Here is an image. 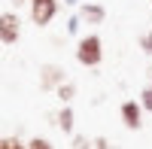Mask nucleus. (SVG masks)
I'll return each mask as SVG.
<instances>
[{
	"mask_svg": "<svg viewBox=\"0 0 152 149\" xmlns=\"http://www.w3.org/2000/svg\"><path fill=\"white\" fill-rule=\"evenodd\" d=\"M76 15L82 18V24H104V21H107V9H104V3L88 0V3H79Z\"/></svg>",
	"mask_w": 152,
	"mask_h": 149,
	"instance_id": "6",
	"label": "nucleus"
},
{
	"mask_svg": "<svg viewBox=\"0 0 152 149\" xmlns=\"http://www.w3.org/2000/svg\"><path fill=\"white\" fill-rule=\"evenodd\" d=\"M28 149H55V146L49 143L46 137H34V140H28Z\"/></svg>",
	"mask_w": 152,
	"mask_h": 149,
	"instance_id": "12",
	"label": "nucleus"
},
{
	"mask_svg": "<svg viewBox=\"0 0 152 149\" xmlns=\"http://www.w3.org/2000/svg\"><path fill=\"white\" fill-rule=\"evenodd\" d=\"M73 122H76V116H73V107H70V104H64V107L58 110V116H55V125H58L61 131H64V134H70V131H73Z\"/></svg>",
	"mask_w": 152,
	"mask_h": 149,
	"instance_id": "7",
	"label": "nucleus"
},
{
	"mask_svg": "<svg viewBox=\"0 0 152 149\" xmlns=\"http://www.w3.org/2000/svg\"><path fill=\"white\" fill-rule=\"evenodd\" d=\"M0 149H28V143H21L18 137H0Z\"/></svg>",
	"mask_w": 152,
	"mask_h": 149,
	"instance_id": "10",
	"label": "nucleus"
},
{
	"mask_svg": "<svg viewBox=\"0 0 152 149\" xmlns=\"http://www.w3.org/2000/svg\"><path fill=\"white\" fill-rule=\"evenodd\" d=\"M149 6H152V0H149Z\"/></svg>",
	"mask_w": 152,
	"mask_h": 149,
	"instance_id": "19",
	"label": "nucleus"
},
{
	"mask_svg": "<svg viewBox=\"0 0 152 149\" xmlns=\"http://www.w3.org/2000/svg\"><path fill=\"white\" fill-rule=\"evenodd\" d=\"M76 61L82 67H97L104 61V40H100V34L91 31V34L79 37V43H76Z\"/></svg>",
	"mask_w": 152,
	"mask_h": 149,
	"instance_id": "1",
	"label": "nucleus"
},
{
	"mask_svg": "<svg viewBox=\"0 0 152 149\" xmlns=\"http://www.w3.org/2000/svg\"><path fill=\"white\" fill-rule=\"evenodd\" d=\"M64 3H67V6H79V0H64Z\"/></svg>",
	"mask_w": 152,
	"mask_h": 149,
	"instance_id": "17",
	"label": "nucleus"
},
{
	"mask_svg": "<svg viewBox=\"0 0 152 149\" xmlns=\"http://www.w3.org/2000/svg\"><path fill=\"white\" fill-rule=\"evenodd\" d=\"M70 149H94V140L85 137V134H76V137L70 140Z\"/></svg>",
	"mask_w": 152,
	"mask_h": 149,
	"instance_id": "9",
	"label": "nucleus"
},
{
	"mask_svg": "<svg viewBox=\"0 0 152 149\" xmlns=\"http://www.w3.org/2000/svg\"><path fill=\"white\" fill-rule=\"evenodd\" d=\"M149 76H152V70H149Z\"/></svg>",
	"mask_w": 152,
	"mask_h": 149,
	"instance_id": "18",
	"label": "nucleus"
},
{
	"mask_svg": "<svg viewBox=\"0 0 152 149\" xmlns=\"http://www.w3.org/2000/svg\"><path fill=\"white\" fill-rule=\"evenodd\" d=\"M94 149H113V143L107 137H94Z\"/></svg>",
	"mask_w": 152,
	"mask_h": 149,
	"instance_id": "15",
	"label": "nucleus"
},
{
	"mask_svg": "<svg viewBox=\"0 0 152 149\" xmlns=\"http://www.w3.org/2000/svg\"><path fill=\"white\" fill-rule=\"evenodd\" d=\"M61 82H67V70L61 64H43L40 67V88L43 91H55Z\"/></svg>",
	"mask_w": 152,
	"mask_h": 149,
	"instance_id": "4",
	"label": "nucleus"
},
{
	"mask_svg": "<svg viewBox=\"0 0 152 149\" xmlns=\"http://www.w3.org/2000/svg\"><path fill=\"white\" fill-rule=\"evenodd\" d=\"M12 3V9H18V6H24V3H31V0H9Z\"/></svg>",
	"mask_w": 152,
	"mask_h": 149,
	"instance_id": "16",
	"label": "nucleus"
},
{
	"mask_svg": "<svg viewBox=\"0 0 152 149\" xmlns=\"http://www.w3.org/2000/svg\"><path fill=\"white\" fill-rule=\"evenodd\" d=\"M21 40V18L15 9L0 12V43L3 46H15Z\"/></svg>",
	"mask_w": 152,
	"mask_h": 149,
	"instance_id": "3",
	"label": "nucleus"
},
{
	"mask_svg": "<svg viewBox=\"0 0 152 149\" xmlns=\"http://www.w3.org/2000/svg\"><path fill=\"white\" fill-rule=\"evenodd\" d=\"M28 9H31V21L37 28H49L61 9V0H31Z\"/></svg>",
	"mask_w": 152,
	"mask_h": 149,
	"instance_id": "2",
	"label": "nucleus"
},
{
	"mask_svg": "<svg viewBox=\"0 0 152 149\" xmlns=\"http://www.w3.org/2000/svg\"><path fill=\"white\" fill-rule=\"evenodd\" d=\"M140 49H143L146 55H152V28H149V34H143V37H140Z\"/></svg>",
	"mask_w": 152,
	"mask_h": 149,
	"instance_id": "13",
	"label": "nucleus"
},
{
	"mask_svg": "<svg viewBox=\"0 0 152 149\" xmlns=\"http://www.w3.org/2000/svg\"><path fill=\"white\" fill-rule=\"evenodd\" d=\"M55 94H58L61 104H70L73 97H76V82H61L58 88H55Z\"/></svg>",
	"mask_w": 152,
	"mask_h": 149,
	"instance_id": "8",
	"label": "nucleus"
},
{
	"mask_svg": "<svg viewBox=\"0 0 152 149\" xmlns=\"http://www.w3.org/2000/svg\"><path fill=\"white\" fill-rule=\"evenodd\" d=\"M140 107H143V113H152V85H146L140 91Z\"/></svg>",
	"mask_w": 152,
	"mask_h": 149,
	"instance_id": "11",
	"label": "nucleus"
},
{
	"mask_svg": "<svg viewBox=\"0 0 152 149\" xmlns=\"http://www.w3.org/2000/svg\"><path fill=\"white\" fill-rule=\"evenodd\" d=\"M79 24H82L79 15H70V18H67V34H79Z\"/></svg>",
	"mask_w": 152,
	"mask_h": 149,
	"instance_id": "14",
	"label": "nucleus"
},
{
	"mask_svg": "<svg viewBox=\"0 0 152 149\" xmlns=\"http://www.w3.org/2000/svg\"><path fill=\"white\" fill-rule=\"evenodd\" d=\"M119 116H122L128 131H140L143 128V107H140V101H125L119 107Z\"/></svg>",
	"mask_w": 152,
	"mask_h": 149,
	"instance_id": "5",
	"label": "nucleus"
}]
</instances>
